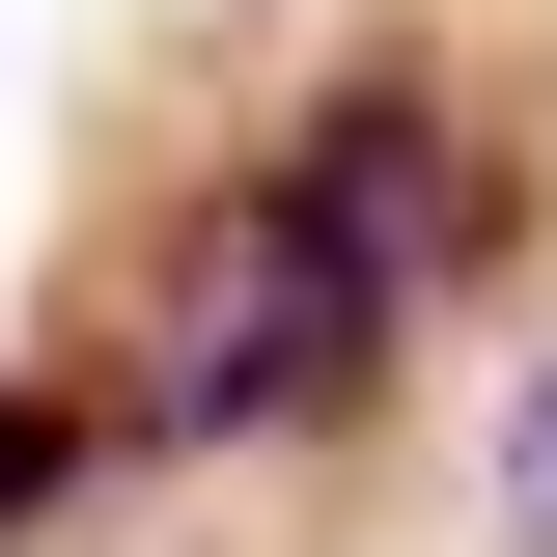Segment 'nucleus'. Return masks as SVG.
Segmentation results:
<instances>
[{"label":"nucleus","instance_id":"nucleus-1","mask_svg":"<svg viewBox=\"0 0 557 557\" xmlns=\"http://www.w3.org/2000/svg\"><path fill=\"white\" fill-rule=\"evenodd\" d=\"M391 362H418V307H391V278H362L307 196H278V168H223V196H196V251H168V307H139V362H112L84 418L223 474V446H335Z\"/></svg>","mask_w":557,"mask_h":557},{"label":"nucleus","instance_id":"nucleus-2","mask_svg":"<svg viewBox=\"0 0 557 557\" xmlns=\"http://www.w3.org/2000/svg\"><path fill=\"white\" fill-rule=\"evenodd\" d=\"M251 168H278V196H307V223H335V251L391 278V307H446V278L502 251V196H474V139H446V84H418V57H335V84H307V112L251 139Z\"/></svg>","mask_w":557,"mask_h":557},{"label":"nucleus","instance_id":"nucleus-3","mask_svg":"<svg viewBox=\"0 0 557 557\" xmlns=\"http://www.w3.org/2000/svg\"><path fill=\"white\" fill-rule=\"evenodd\" d=\"M84 446H112V418H84L57 362H0V530H57V502H84Z\"/></svg>","mask_w":557,"mask_h":557},{"label":"nucleus","instance_id":"nucleus-4","mask_svg":"<svg viewBox=\"0 0 557 557\" xmlns=\"http://www.w3.org/2000/svg\"><path fill=\"white\" fill-rule=\"evenodd\" d=\"M530 557H557V391H530Z\"/></svg>","mask_w":557,"mask_h":557}]
</instances>
